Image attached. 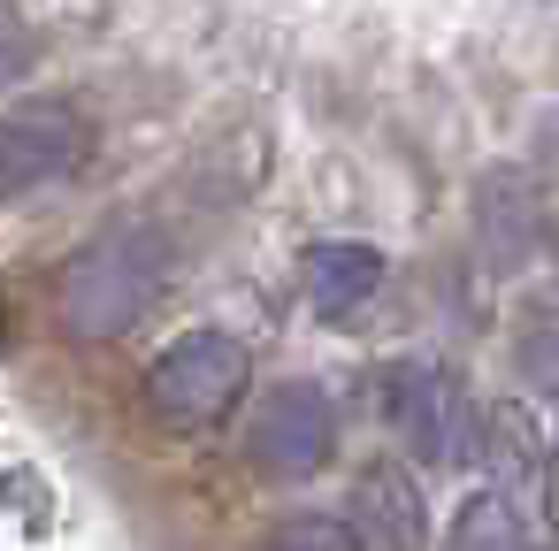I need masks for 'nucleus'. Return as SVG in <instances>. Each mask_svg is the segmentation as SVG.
<instances>
[{"instance_id": "obj_1", "label": "nucleus", "mask_w": 559, "mask_h": 551, "mask_svg": "<svg viewBox=\"0 0 559 551\" xmlns=\"http://www.w3.org/2000/svg\"><path fill=\"white\" fill-rule=\"evenodd\" d=\"M162 276H169V238L146 230V223H108V230H93V238L62 261V276H55V314H62V330H70L78 345H116V337L154 307Z\"/></svg>"}, {"instance_id": "obj_2", "label": "nucleus", "mask_w": 559, "mask_h": 551, "mask_svg": "<svg viewBox=\"0 0 559 551\" xmlns=\"http://www.w3.org/2000/svg\"><path fill=\"white\" fill-rule=\"evenodd\" d=\"M246 383H253V352H246V337L200 322V330L169 337V352L146 368L139 406H146V421L192 436V429H215V421L246 398Z\"/></svg>"}, {"instance_id": "obj_3", "label": "nucleus", "mask_w": 559, "mask_h": 551, "mask_svg": "<svg viewBox=\"0 0 559 551\" xmlns=\"http://www.w3.org/2000/svg\"><path fill=\"white\" fill-rule=\"evenodd\" d=\"M246 459L261 482H314L330 459H337V406L322 383L307 375H284L253 398L246 414Z\"/></svg>"}, {"instance_id": "obj_4", "label": "nucleus", "mask_w": 559, "mask_h": 551, "mask_svg": "<svg viewBox=\"0 0 559 551\" xmlns=\"http://www.w3.org/2000/svg\"><path fill=\"white\" fill-rule=\"evenodd\" d=\"M383 421H391V429L414 444V459H429V467L467 459L475 436H483V421H475L460 375L437 368V360H391V368H383Z\"/></svg>"}, {"instance_id": "obj_5", "label": "nucleus", "mask_w": 559, "mask_h": 551, "mask_svg": "<svg viewBox=\"0 0 559 551\" xmlns=\"http://www.w3.org/2000/svg\"><path fill=\"white\" fill-rule=\"evenodd\" d=\"M78 161H85V123L62 100H32V108L0 116V207H9L16 192L78 177Z\"/></svg>"}, {"instance_id": "obj_6", "label": "nucleus", "mask_w": 559, "mask_h": 551, "mask_svg": "<svg viewBox=\"0 0 559 551\" xmlns=\"http://www.w3.org/2000/svg\"><path fill=\"white\" fill-rule=\"evenodd\" d=\"M475 245L498 276H513L536 245H544V184L513 161H490L475 177Z\"/></svg>"}, {"instance_id": "obj_7", "label": "nucleus", "mask_w": 559, "mask_h": 551, "mask_svg": "<svg viewBox=\"0 0 559 551\" xmlns=\"http://www.w3.org/2000/svg\"><path fill=\"white\" fill-rule=\"evenodd\" d=\"M345 528L360 536V551H429V498L399 459H368L353 475Z\"/></svg>"}, {"instance_id": "obj_8", "label": "nucleus", "mask_w": 559, "mask_h": 551, "mask_svg": "<svg viewBox=\"0 0 559 551\" xmlns=\"http://www.w3.org/2000/svg\"><path fill=\"white\" fill-rule=\"evenodd\" d=\"M383 291V253L360 245V238H322L307 245V299L322 322H353L368 314V299Z\"/></svg>"}, {"instance_id": "obj_9", "label": "nucleus", "mask_w": 559, "mask_h": 551, "mask_svg": "<svg viewBox=\"0 0 559 551\" xmlns=\"http://www.w3.org/2000/svg\"><path fill=\"white\" fill-rule=\"evenodd\" d=\"M475 459H483V475H490L498 490H513V482H544V459H536V429H528V414H521V406H490V414H483Z\"/></svg>"}, {"instance_id": "obj_10", "label": "nucleus", "mask_w": 559, "mask_h": 551, "mask_svg": "<svg viewBox=\"0 0 559 551\" xmlns=\"http://www.w3.org/2000/svg\"><path fill=\"white\" fill-rule=\"evenodd\" d=\"M444 551H528V543H521V513H513V498H506V490H475V498L452 513Z\"/></svg>"}, {"instance_id": "obj_11", "label": "nucleus", "mask_w": 559, "mask_h": 551, "mask_svg": "<svg viewBox=\"0 0 559 551\" xmlns=\"http://www.w3.org/2000/svg\"><path fill=\"white\" fill-rule=\"evenodd\" d=\"M261 551H360V536H353L337 513H292V520L269 528Z\"/></svg>"}, {"instance_id": "obj_12", "label": "nucleus", "mask_w": 559, "mask_h": 551, "mask_svg": "<svg viewBox=\"0 0 559 551\" xmlns=\"http://www.w3.org/2000/svg\"><path fill=\"white\" fill-rule=\"evenodd\" d=\"M521 375H528L536 391H559V314L521 330Z\"/></svg>"}, {"instance_id": "obj_13", "label": "nucleus", "mask_w": 559, "mask_h": 551, "mask_svg": "<svg viewBox=\"0 0 559 551\" xmlns=\"http://www.w3.org/2000/svg\"><path fill=\"white\" fill-rule=\"evenodd\" d=\"M544 520H551V536H559V444L544 452Z\"/></svg>"}, {"instance_id": "obj_14", "label": "nucleus", "mask_w": 559, "mask_h": 551, "mask_svg": "<svg viewBox=\"0 0 559 551\" xmlns=\"http://www.w3.org/2000/svg\"><path fill=\"white\" fill-rule=\"evenodd\" d=\"M536 161H544V169H551V184H559V116L536 131Z\"/></svg>"}, {"instance_id": "obj_15", "label": "nucleus", "mask_w": 559, "mask_h": 551, "mask_svg": "<svg viewBox=\"0 0 559 551\" xmlns=\"http://www.w3.org/2000/svg\"><path fill=\"white\" fill-rule=\"evenodd\" d=\"M536 9H559V0H536Z\"/></svg>"}, {"instance_id": "obj_16", "label": "nucleus", "mask_w": 559, "mask_h": 551, "mask_svg": "<svg viewBox=\"0 0 559 551\" xmlns=\"http://www.w3.org/2000/svg\"><path fill=\"white\" fill-rule=\"evenodd\" d=\"M551 261H559V238H551Z\"/></svg>"}]
</instances>
